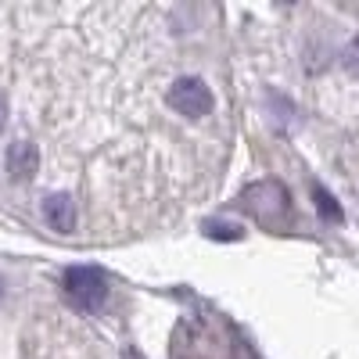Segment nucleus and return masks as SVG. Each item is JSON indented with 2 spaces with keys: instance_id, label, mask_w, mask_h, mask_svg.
Masks as SVG:
<instances>
[{
  "instance_id": "obj_6",
  "label": "nucleus",
  "mask_w": 359,
  "mask_h": 359,
  "mask_svg": "<svg viewBox=\"0 0 359 359\" xmlns=\"http://www.w3.org/2000/svg\"><path fill=\"white\" fill-rule=\"evenodd\" d=\"M313 205H316V216H320L323 223H341V219H345L338 198L327 191V187H320V184H313Z\"/></svg>"
},
{
  "instance_id": "obj_2",
  "label": "nucleus",
  "mask_w": 359,
  "mask_h": 359,
  "mask_svg": "<svg viewBox=\"0 0 359 359\" xmlns=\"http://www.w3.org/2000/svg\"><path fill=\"white\" fill-rule=\"evenodd\" d=\"M241 205L248 208V212L266 223V226H277L280 216L291 212V198L280 184H273V180H262V184H252L245 194H241Z\"/></svg>"
},
{
  "instance_id": "obj_7",
  "label": "nucleus",
  "mask_w": 359,
  "mask_h": 359,
  "mask_svg": "<svg viewBox=\"0 0 359 359\" xmlns=\"http://www.w3.org/2000/svg\"><path fill=\"white\" fill-rule=\"evenodd\" d=\"M201 230H205L208 241H241V237H245V230L237 223H219V219H205Z\"/></svg>"
},
{
  "instance_id": "obj_4",
  "label": "nucleus",
  "mask_w": 359,
  "mask_h": 359,
  "mask_svg": "<svg viewBox=\"0 0 359 359\" xmlns=\"http://www.w3.org/2000/svg\"><path fill=\"white\" fill-rule=\"evenodd\" d=\"M8 176L15 180V184H29L36 172H40V147L33 140H15L8 147Z\"/></svg>"
},
{
  "instance_id": "obj_8",
  "label": "nucleus",
  "mask_w": 359,
  "mask_h": 359,
  "mask_svg": "<svg viewBox=\"0 0 359 359\" xmlns=\"http://www.w3.org/2000/svg\"><path fill=\"white\" fill-rule=\"evenodd\" d=\"M341 69L359 79V36H352V40L345 43V50H341Z\"/></svg>"
},
{
  "instance_id": "obj_10",
  "label": "nucleus",
  "mask_w": 359,
  "mask_h": 359,
  "mask_svg": "<svg viewBox=\"0 0 359 359\" xmlns=\"http://www.w3.org/2000/svg\"><path fill=\"white\" fill-rule=\"evenodd\" d=\"M0 294H4V280H0Z\"/></svg>"
},
{
  "instance_id": "obj_3",
  "label": "nucleus",
  "mask_w": 359,
  "mask_h": 359,
  "mask_svg": "<svg viewBox=\"0 0 359 359\" xmlns=\"http://www.w3.org/2000/svg\"><path fill=\"white\" fill-rule=\"evenodd\" d=\"M165 101H169V108H172L176 115H184V118H205L208 111L216 108L212 90L205 86V79H194V76H180V79L169 86Z\"/></svg>"
},
{
  "instance_id": "obj_5",
  "label": "nucleus",
  "mask_w": 359,
  "mask_h": 359,
  "mask_svg": "<svg viewBox=\"0 0 359 359\" xmlns=\"http://www.w3.org/2000/svg\"><path fill=\"white\" fill-rule=\"evenodd\" d=\"M43 219L50 223V230L57 233H72L76 230V198L57 191V194H47L43 198Z\"/></svg>"
},
{
  "instance_id": "obj_9",
  "label": "nucleus",
  "mask_w": 359,
  "mask_h": 359,
  "mask_svg": "<svg viewBox=\"0 0 359 359\" xmlns=\"http://www.w3.org/2000/svg\"><path fill=\"white\" fill-rule=\"evenodd\" d=\"M4 126H8V101L0 94V133H4Z\"/></svg>"
},
{
  "instance_id": "obj_1",
  "label": "nucleus",
  "mask_w": 359,
  "mask_h": 359,
  "mask_svg": "<svg viewBox=\"0 0 359 359\" xmlns=\"http://www.w3.org/2000/svg\"><path fill=\"white\" fill-rule=\"evenodd\" d=\"M62 287H65V298L83 313H97L108 298V277L101 266H69Z\"/></svg>"
}]
</instances>
